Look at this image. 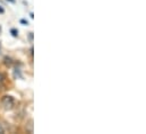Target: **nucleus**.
Wrapping results in <instances>:
<instances>
[{"mask_svg": "<svg viewBox=\"0 0 146 134\" xmlns=\"http://www.w3.org/2000/svg\"><path fill=\"white\" fill-rule=\"evenodd\" d=\"M1 106L6 110H9L15 106V101H14V98L11 96H3L1 98Z\"/></svg>", "mask_w": 146, "mask_h": 134, "instance_id": "f257e3e1", "label": "nucleus"}, {"mask_svg": "<svg viewBox=\"0 0 146 134\" xmlns=\"http://www.w3.org/2000/svg\"><path fill=\"white\" fill-rule=\"evenodd\" d=\"M26 126H27L26 130H27L30 133H33V121H32V120L29 121V123L26 124Z\"/></svg>", "mask_w": 146, "mask_h": 134, "instance_id": "f03ea898", "label": "nucleus"}, {"mask_svg": "<svg viewBox=\"0 0 146 134\" xmlns=\"http://www.w3.org/2000/svg\"><path fill=\"white\" fill-rule=\"evenodd\" d=\"M10 33H11L13 36H15V37H16V36L18 35V31H17V30H15V28H13V30L10 31Z\"/></svg>", "mask_w": 146, "mask_h": 134, "instance_id": "7ed1b4c3", "label": "nucleus"}, {"mask_svg": "<svg viewBox=\"0 0 146 134\" xmlns=\"http://www.w3.org/2000/svg\"><path fill=\"white\" fill-rule=\"evenodd\" d=\"M3 80H5V76L0 72V83H1V82H3Z\"/></svg>", "mask_w": 146, "mask_h": 134, "instance_id": "20e7f679", "label": "nucleus"}, {"mask_svg": "<svg viewBox=\"0 0 146 134\" xmlns=\"http://www.w3.org/2000/svg\"><path fill=\"white\" fill-rule=\"evenodd\" d=\"M5 133V129H3V126L0 124V134H3Z\"/></svg>", "mask_w": 146, "mask_h": 134, "instance_id": "39448f33", "label": "nucleus"}, {"mask_svg": "<svg viewBox=\"0 0 146 134\" xmlns=\"http://www.w3.org/2000/svg\"><path fill=\"white\" fill-rule=\"evenodd\" d=\"M21 23H22V24H26V25H27V22H26L25 19H22V20H21Z\"/></svg>", "mask_w": 146, "mask_h": 134, "instance_id": "423d86ee", "label": "nucleus"}, {"mask_svg": "<svg viewBox=\"0 0 146 134\" xmlns=\"http://www.w3.org/2000/svg\"><path fill=\"white\" fill-rule=\"evenodd\" d=\"M5 12V10H3V8L2 7H0V14H3Z\"/></svg>", "mask_w": 146, "mask_h": 134, "instance_id": "0eeeda50", "label": "nucleus"}, {"mask_svg": "<svg viewBox=\"0 0 146 134\" xmlns=\"http://www.w3.org/2000/svg\"><path fill=\"white\" fill-rule=\"evenodd\" d=\"M32 38H33V35H32V33H30V39L32 41Z\"/></svg>", "mask_w": 146, "mask_h": 134, "instance_id": "6e6552de", "label": "nucleus"}]
</instances>
